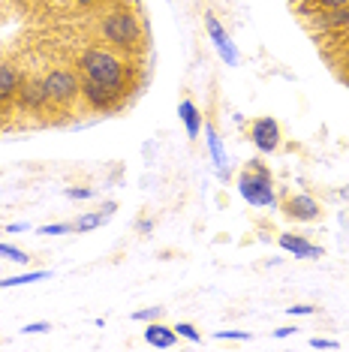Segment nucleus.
I'll use <instances>...</instances> for the list:
<instances>
[{
	"label": "nucleus",
	"instance_id": "f257e3e1",
	"mask_svg": "<svg viewBox=\"0 0 349 352\" xmlns=\"http://www.w3.org/2000/svg\"><path fill=\"white\" fill-rule=\"evenodd\" d=\"M78 67H82L85 78H93V82L112 87V91H117V94H126V76H130V67H126L124 58H117L115 52L87 49L82 58H78Z\"/></svg>",
	"mask_w": 349,
	"mask_h": 352
},
{
	"label": "nucleus",
	"instance_id": "f03ea898",
	"mask_svg": "<svg viewBox=\"0 0 349 352\" xmlns=\"http://www.w3.org/2000/svg\"><path fill=\"white\" fill-rule=\"evenodd\" d=\"M238 193L256 208H274L277 193H274V178L262 160H247V169L238 175Z\"/></svg>",
	"mask_w": 349,
	"mask_h": 352
},
{
	"label": "nucleus",
	"instance_id": "7ed1b4c3",
	"mask_svg": "<svg viewBox=\"0 0 349 352\" xmlns=\"http://www.w3.org/2000/svg\"><path fill=\"white\" fill-rule=\"evenodd\" d=\"M100 36L106 39L112 49L136 52L142 45V25L130 10H115L100 21Z\"/></svg>",
	"mask_w": 349,
	"mask_h": 352
},
{
	"label": "nucleus",
	"instance_id": "20e7f679",
	"mask_svg": "<svg viewBox=\"0 0 349 352\" xmlns=\"http://www.w3.org/2000/svg\"><path fill=\"white\" fill-rule=\"evenodd\" d=\"M43 85H45V94H49V102H54V106H67L82 91V78L76 73H69V69H52L43 78Z\"/></svg>",
	"mask_w": 349,
	"mask_h": 352
},
{
	"label": "nucleus",
	"instance_id": "39448f33",
	"mask_svg": "<svg viewBox=\"0 0 349 352\" xmlns=\"http://www.w3.org/2000/svg\"><path fill=\"white\" fill-rule=\"evenodd\" d=\"M78 94H82V100L93 111H112L117 102H121V97H124V94H117V91H112V87L93 82V78H85V76H82V91H78Z\"/></svg>",
	"mask_w": 349,
	"mask_h": 352
},
{
	"label": "nucleus",
	"instance_id": "423d86ee",
	"mask_svg": "<svg viewBox=\"0 0 349 352\" xmlns=\"http://www.w3.org/2000/svg\"><path fill=\"white\" fill-rule=\"evenodd\" d=\"M250 139L256 151L262 154H271V151L280 148V124L274 121V118H256V121L250 124Z\"/></svg>",
	"mask_w": 349,
	"mask_h": 352
},
{
	"label": "nucleus",
	"instance_id": "0eeeda50",
	"mask_svg": "<svg viewBox=\"0 0 349 352\" xmlns=\"http://www.w3.org/2000/svg\"><path fill=\"white\" fill-rule=\"evenodd\" d=\"M283 214H286L289 220H295V223H313V220H319V214H322V208L319 202H316L313 196H289L286 202H283Z\"/></svg>",
	"mask_w": 349,
	"mask_h": 352
},
{
	"label": "nucleus",
	"instance_id": "6e6552de",
	"mask_svg": "<svg viewBox=\"0 0 349 352\" xmlns=\"http://www.w3.org/2000/svg\"><path fill=\"white\" fill-rule=\"evenodd\" d=\"M205 28H208V36L214 39L217 52L223 54V60L229 63V67H238V49L232 45V39H229V34L223 30V25H220L214 15H205Z\"/></svg>",
	"mask_w": 349,
	"mask_h": 352
},
{
	"label": "nucleus",
	"instance_id": "1a4fd4ad",
	"mask_svg": "<svg viewBox=\"0 0 349 352\" xmlns=\"http://www.w3.org/2000/svg\"><path fill=\"white\" fill-rule=\"evenodd\" d=\"M19 102L25 109H43L45 102H49V94H45V85L39 82V78H34V76H27V78H21L19 82Z\"/></svg>",
	"mask_w": 349,
	"mask_h": 352
},
{
	"label": "nucleus",
	"instance_id": "9d476101",
	"mask_svg": "<svg viewBox=\"0 0 349 352\" xmlns=\"http://www.w3.org/2000/svg\"><path fill=\"white\" fill-rule=\"evenodd\" d=\"M280 247L286 253L295 256V259H316V256H322V247L311 244L307 238H301V235H292V232H283L280 235Z\"/></svg>",
	"mask_w": 349,
	"mask_h": 352
},
{
	"label": "nucleus",
	"instance_id": "9b49d317",
	"mask_svg": "<svg viewBox=\"0 0 349 352\" xmlns=\"http://www.w3.org/2000/svg\"><path fill=\"white\" fill-rule=\"evenodd\" d=\"M145 340H148L154 349H172L174 340H178V331H174V328H166V325H160V322H150V325L145 328Z\"/></svg>",
	"mask_w": 349,
	"mask_h": 352
},
{
	"label": "nucleus",
	"instance_id": "f8f14e48",
	"mask_svg": "<svg viewBox=\"0 0 349 352\" xmlns=\"http://www.w3.org/2000/svg\"><path fill=\"white\" fill-rule=\"evenodd\" d=\"M19 73L15 67H10L6 60H0V102H10L15 94H19Z\"/></svg>",
	"mask_w": 349,
	"mask_h": 352
},
{
	"label": "nucleus",
	"instance_id": "ddd939ff",
	"mask_svg": "<svg viewBox=\"0 0 349 352\" xmlns=\"http://www.w3.org/2000/svg\"><path fill=\"white\" fill-rule=\"evenodd\" d=\"M178 115H181V121H184V126H187V135H190V139H199L202 115H199V109H196V102L184 100V102L178 106Z\"/></svg>",
	"mask_w": 349,
	"mask_h": 352
},
{
	"label": "nucleus",
	"instance_id": "4468645a",
	"mask_svg": "<svg viewBox=\"0 0 349 352\" xmlns=\"http://www.w3.org/2000/svg\"><path fill=\"white\" fill-rule=\"evenodd\" d=\"M346 25H349V3L319 15V28H325V30H337V28H346Z\"/></svg>",
	"mask_w": 349,
	"mask_h": 352
},
{
	"label": "nucleus",
	"instance_id": "2eb2a0df",
	"mask_svg": "<svg viewBox=\"0 0 349 352\" xmlns=\"http://www.w3.org/2000/svg\"><path fill=\"white\" fill-rule=\"evenodd\" d=\"M205 133H208V148H211V157H214V166H217V175L220 178H226V151L220 148V139L217 133H214V126H205Z\"/></svg>",
	"mask_w": 349,
	"mask_h": 352
},
{
	"label": "nucleus",
	"instance_id": "dca6fc26",
	"mask_svg": "<svg viewBox=\"0 0 349 352\" xmlns=\"http://www.w3.org/2000/svg\"><path fill=\"white\" fill-rule=\"evenodd\" d=\"M106 220H109V214L100 208V211H91V214H85V217H78V220L73 223V229H76V232H91V229H100Z\"/></svg>",
	"mask_w": 349,
	"mask_h": 352
},
{
	"label": "nucleus",
	"instance_id": "f3484780",
	"mask_svg": "<svg viewBox=\"0 0 349 352\" xmlns=\"http://www.w3.org/2000/svg\"><path fill=\"white\" fill-rule=\"evenodd\" d=\"M52 277V271H30V274H19V277H3L0 280V289H12V286H25V283H36V280Z\"/></svg>",
	"mask_w": 349,
	"mask_h": 352
},
{
	"label": "nucleus",
	"instance_id": "a211bd4d",
	"mask_svg": "<svg viewBox=\"0 0 349 352\" xmlns=\"http://www.w3.org/2000/svg\"><path fill=\"white\" fill-rule=\"evenodd\" d=\"M0 256H3V259H10V262H19V265H25V262H27V253L19 250V247H12V244H0Z\"/></svg>",
	"mask_w": 349,
	"mask_h": 352
},
{
	"label": "nucleus",
	"instance_id": "6ab92c4d",
	"mask_svg": "<svg viewBox=\"0 0 349 352\" xmlns=\"http://www.w3.org/2000/svg\"><path fill=\"white\" fill-rule=\"evenodd\" d=\"M63 232H76L73 223H52V226H39V235H63Z\"/></svg>",
	"mask_w": 349,
	"mask_h": 352
},
{
	"label": "nucleus",
	"instance_id": "aec40b11",
	"mask_svg": "<svg viewBox=\"0 0 349 352\" xmlns=\"http://www.w3.org/2000/svg\"><path fill=\"white\" fill-rule=\"evenodd\" d=\"M157 316H163V307H148V310H136V314H133L136 322H154Z\"/></svg>",
	"mask_w": 349,
	"mask_h": 352
},
{
	"label": "nucleus",
	"instance_id": "412c9836",
	"mask_svg": "<svg viewBox=\"0 0 349 352\" xmlns=\"http://www.w3.org/2000/svg\"><path fill=\"white\" fill-rule=\"evenodd\" d=\"M174 331L181 334V338H187V340H193V343H199V328H193L190 322H178L174 325Z\"/></svg>",
	"mask_w": 349,
	"mask_h": 352
},
{
	"label": "nucleus",
	"instance_id": "4be33fe9",
	"mask_svg": "<svg viewBox=\"0 0 349 352\" xmlns=\"http://www.w3.org/2000/svg\"><path fill=\"white\" fill-rule=\"evenodd\" d=\"M311 3L316 6V10H325V12H328V10H337V6H346L349 0H311Z\"/></svg>",
	"mask_w": 349,
	"mask_h": 352
},
{
	"label": "nucleus",
	"instance_id": "5701e85b",
	"mask_svg": "<svg viewBox=\"0 0 349 352\" xmlns=\"http://www.w3.org/2000/svg\"><path fill=\"white\" fill-rule=\"evenodd\" d=\"M214 338L217 340H250V334L247 331H217Z\"/></svg>",
	"mask_w": 349,
	"mask_h": 352
},
{
	"label": "nucleus",
	"instance_id": "b1692460",
	"mask_svg": "<svg viewBox=\"0 0 349 352\" xmlns=\"http://www.w3.org/2000/svg\"><path fill=\"white\" fill-rule=\"evenodd\" d=\"M93 190L91 187H67V199H91Z\"/></svg>",
	"mask_w": 349,
	"mask_h": 352
},
{
	"label": "nucleus",
	"instance_id": "393cba45",
	"mask_svg": "<svg viewBox=\"0 0 349 352\" xmlns=\"http://www.w3.org/2000/svg\"><path fill=\"white\" fill-rule=\"evenodd\" d=\"M49 322H30V325H25V328H21V331H25V334H43V331H49Z\"/></svg>",
	"mask_w": 349,
	"mask_h": 352
},
{
	"label": "nucleus",
	"instance_id": "a878e982",
	"mask_svg": "<svg viewBox=\"0 0 349 352\" xmlns=\"http://www.w3.org/2000/svg\"><path fill=\"white\" fill-rule=\"evenodd\" d=\"M313 349H337V340H325V338H313L311 340Z\"/></svg>",
	"mask_w": 349,
	"mask_h": 352
},
{
	"label": "nucleus",
	"instance_id": "bb28decb",
	"mask_svg": "<svg viewBox=\"0 0 349 352\" xmlns=\"http://www.w3.org/2000/svg\"><path fill=\"white\" fill-rule=\"evenodd\" d=\"M292 316H307V314H313V307L311 304H292V307H286Z\"/></svg>",
	"mask_w": 349,
	"mask_h": 352
},
{
	"label": "nucleus",
	"instance_id": "cd10ccee",
	"mask_svg": "<svg viewBox=\"0 0 349 352\" xmlns=\"http://www.w3.org/2000/svg\"><path fill=\"white\" fill-rule=\"evenodd\" d=\"M295 331H298V328H292V325H286V328H277V331H274V334H277V338H280V340H283V338H289V334H295Z\"/></svg>",
	"mask_w": 349,
	"mask_h": 352
},
{
	"label": "nucleus",
	"instance_id": "c85d7f7f",
	"mask_svg": "<svg viewBox=\"0 0 349 352\" xmlns=\"http://www.w3.org/2000/svg\"><path fill=\"white\" fill-rule=\"evenodd\" d=\"M30 229V223H12V226H6V232H25Z\"/></svg>",
	"mask_w": 349,
	"mask_h": 352
},
{
	"label": "nucleus",
	"instance_id": "c756f323",
	"mask_svg": "<svg viewBox=\"0 0 349 352\" xmlns=\"http://www.w3.org/2000/svg\"><path fill=\"white\" fill-rule=\"evenodd\" d=\"M150 226H154L150 220H139V232H150Z\"/></svg>",
	"mask_w": 349,
	"mask_h": 352
},
{
	"label": "nucleus",
	"instance_id": "7c9ffc66",
	"mask_svg": "<svg viewBox=\"0 0 349 352\" xmlns=\"http://www.w3.org/2000/svg\"><path fill=\"white\" fill-rule=\"evenodd\" d=\"M73 3H78V6H93V3H100V0H73Z\"/></svg>",
	"mask_w": 349,
	"mask_h": 352
},
{
	"label": "nucleus",
	"instance_id": "2f4dec72",
	"mask_svg": "<svg viewBox=\"0 0 349 352\" xmlns=\"http://www.w3.org/2000/svg\"><path fill=\"white\" fill-rule=\"evenodd\" d=\"M340 199H349V187H340Z\"/></svg>",
	"mask_w": 349,
	"mask_h": 352
}]
</instances>
